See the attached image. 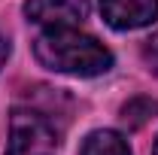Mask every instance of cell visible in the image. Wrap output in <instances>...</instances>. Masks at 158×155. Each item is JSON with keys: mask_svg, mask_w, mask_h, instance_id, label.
<instances>
[{"mask_svg": "<svg viewBox=\"0 0 158 155\" xmlns=\"http://www.w3.org/2000/svg\"><path fill=\"white\" fill-rule=\"evenodd\" d=\"M34 58L67 76H100L113 67V52L79 27H46L34 43Z\"/></svg>", "mask_w": 158, "mask_h": 155, "instance_id": "6da1fadb", "label": "cell"}, {"mask_svg": "<svg viewBox=\"0 0 158 155\" xmlns=\"http://www.w3.org/2000/svg\"><path fill=\"white\" fill-rule=\"evenodd\" d=\"M6 55H9V43H6V37L0 34V67L6 64Z\"/></svg>", "mask_w": 158, "mask_h": 155, "instance_id": "52a82bcc", "label": "cell"}, {"mask_svg": "<svg viewBox=\"0 0 158 155\" xmlns=\"http://www.w3.org/2000/svg\"><path fill=\"white\" fill-rule=\"evenodd\" d=\"M79 155H131V149L118 131H91L82 140Z\"/></svg>", "mask_w": 158, "mask_h": 155, "instance_id": "5b68a950", "label": "cell"}, {"mask_svg": "<svg viewBox=\"0 0 158 155\" xmlns=\"http://www.w3.org/2000/svg\"><path fill=\"white\" fill-rule=\"evenodd\" d=\"M24 15L43 27H76L88 19V0H27Z\"/></svg>", "mask_w": 158, "mask_h": 155, "instance_id": "3957f363", "label": "cell"}, {"mask_svg": "<svg viewBox=\"0 0 158 155\" xmlns=\"http://www.w3.org/2000/svg\"><path fill=\"white\" fill-rule=\"evenodd\" d=\"M100 12L110 27L134 31L158 19V0H100Z\"/></svg>", "mask_w": 158, "mask_h": 155, "instance_id": "277c9868", "label": "cell"}, {"mask_svg": "<svg viewBox=\"0 0 158 155\" xmlns=\"http://www.w3.org/2000/svg\"><path fill=\"white\" fill-rule=\"evenodd\" d=\"M152 155H158V140H155V146H152Z\"/></svg>", "mask_w": 158, "mask_h": 155, "instance_id": "ba28073f", "label": "cell"}, {"mask_svg": "<svg viewBox=\"0 0 158 155\" xmlns=\"http://www.w3.org/2000/svg\"><path fill=\"white\" fill-rule=\"evenodd\" d=\"M143 61H146V67L152 73H158V34H152L143 43Z\"/></svg>", "mask_w": 158, "mask_h": 155, "instance_id": "8992f818", "label": "cell"}, {"mask_svg": "<svg viewBox=\"0 0 158 155\" xmlns=\"http://www.w3.org/2000/svg\"><path fill=\"white\" fill-rule=\"evenodd\" d=\"M55 128L34 110H15L9 119L6 155H46L55 146Z\"/></svg>", "mask_w": 158, "mask_h": 155, "instance_id": "7a4b0ae2", "label": "cell"}]
</instances>
